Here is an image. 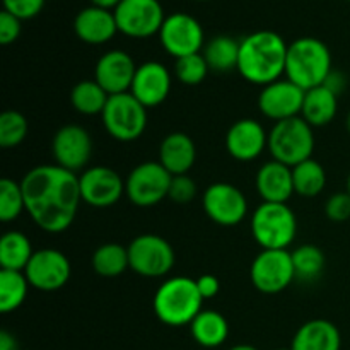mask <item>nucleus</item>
I'll return each instance as SVG.
<instances>
[{
    "label": "nucleus",
    "mask_w": 350,
    "mask_h": 350,
    "mask_svg": "<svg viewBox=\"0 0 350 350\" xmlns=\"http://www.w3.org/2000/svg\"><path fill=\"white\" fill-rule=\"evenodd\" d=\"M26 211L38 228L50 234L67 231L81 205L79 176L58 164H43L21 181Z\"/></svg>",
    "instance_id": "nucleus-1"
},
{
    "label": "nucleus",
    "mask_w": 350,
    "mask_h": 350,
    "mask_svg": "<svg viewBox=\"0 0 350 350\" xmlns=\"http://www.w3.org/2000/svg\"><path fill=\"white\" fill-rule=\"evenodd\" d=\"M287 48L280 34L255 31L239 41L238 72L250 84L265 88L286 75Z\"/></svg>",
    "instance_id": "nucleus-2"
},
{
    "label": "nucleus",
    "mask_w": 350,
    "mask_h": 350,
    "mask_svg": "<svg viewBox=\"0 0 350 350\" xmlns=\"http://www.w3.org/2000/svg\"><path fill=\"white\" fill-rule=\"evenodd\" d=\"M332 72V53L318 38H297L287 48L286 79L303 91L323 85Z\"/></svg>",
    "instance_id": "nucleus-3"
},
{
    "label": "nucleus",
    "mask_w": 350,
    "mask_h": 350,
    "mask_svg": "<svg viewBox=\"0 0 350 350\" xmlns=\"http://www.w3.org/2000/svg\"><path fill=\"white\" fill-rule=\"evenodd\" d=\"M204 297L197 280L190 277H171L164 280L154 294L152 308L161 323L167 327L190 325L202 311Z\"/></svg>",
    "instance_id": "nucleus-4"
},
{
    "label": "nucleus",
    "mask_w": 350,
    "mask_h": 350,
    "mask_svg": "<svg viewBox=\"0 0 350 350\" xmlns=\"http://www.w3.org/2000/svg\"><path fill=\"white\" fill-rule=\"evenodd\" d=\"M273 161L294 167L311 159L314 149L313 126L301 116L277 122L269 132V147Z\"/></svg>",
    "instance_id": "nucleus-5"
},
{
    "label": "nucleus",
    "mask_w": 350,
    "mask_h": 350,
    "mask_svg": "<svg viewBox=\"0 0 350 350\" xmlns=\"http://www.w3.org/2000/svg\"><path fill=\"white\" fill-rule=\"evenodd\" d=\"M252 234L262 250H287L296 239L297 219L287 204L263 202L252 215Z\"/></svg>",
    "instance_id": "nucleus-6"
},
{
    "label": "nucleus",
    "mask_w": 350,
    "mask_h": 350,
    "mask_svg": "<svg viewBox=\"0 0 350 350\" xmlns=\"http://www.w3.org/2000/svg\"><path fill=\"white\" fill-rule=\"evenodd\" d=\"M101 118L106 132L118 142H133L147 129V108L132 92L109 96Z\"/></svg>",
    "instance_id": "nucleus-7"
},
{
    "label": "nucleus",
    "mask_w": 350,
    "mask_h": 350,
    "mask_svg": "<svg viewBox=\"0 0 350 350\" xmlns=\"http://www.w3.org/2000/svg\"><path fill=\"white\" fill-rule=\"evenodd\" d=\"M173 174L159 161H146L130 171L125 193L137 207H154L170 195Z\"/></svg>",
    "instance_id": "nucleus-8"
},
{
    "label": "nucleus",
    "mask_w": 350,
    "mask_h": 350,
    "mask_svg": "<svg viewBox=\"0 0 350 350\" xmlns=\"http://www.w3.org/2000/svg\"><path fill=\"white\" fill-rule=\"evenodd\" d=\"M130 269L137 275L159 279L174 267V250L157 234H140L129 245Z\"/></svg>",
    "instance_id": "nucleus-9"
},
{
    "label": "nucleus",
    "mask_w": 350,
    "mask_h": 350,
    "mask_svg": "<svg viewBox=\"0 0 350 350\" xmlns=\"http://www.w3.org/2000/svg\"><path fill=\"white\" fill-rule=\"evenodd\" d=\"M250 279L260 293H282L296 279L293 255L287 250H262L253 260Z\"/></svg>",
    "instance_id": "nucleus-10"
},
{
    "label": "nucleus",
    "mask_w": 350,
    "mask_h": 350,
    "mask_svg": "<svg viewBox=\"0 0 350 350\" xmlns=\"http://www.w3.org/2000/svg\"><path fill=\"white\" fill-rule=\"evenodd\" d=\"M113 12L120 33L135 40L159 34L166 19L159 0H122Z\"/></svg>",
    "instance_id": "nucleus-11"
},
{
    "label": "nucleus",
    "mask_w": 350,
    "mask_h": 350,
    "mask_svg": "<svg viewBox=\"0 0 350 350\" xmlns=\"http://www.w3.org/2000/svg\"><path fill=\"white\" fill-rule=\"evenodd\" d=\"M159 40L164 50L174 58L202 53L205 46L204 27L187 12H174L166 16L159 31Z\"/></svg>",
    "instance_id": "nucleus-12"
},
{
    "label": "nucleus",
    "mask_w": 350,
    "mask_h": 350,
    "mask_svg": "<svg viewBox=\"0 0 350 350\" xmlns=\"http://www.w3.org/2000/svg\"><path fill=\"white\" fill-rule=\"evenodd\" d=\"M202 204L208 219L226 228L238 226L239 222L245 221L248 212V200L245 193L238 187L224 181L211 185L205 190Z\"/></svg>",
    "instance_id": "nucleus-13"
},
{
    "label": "nucleus",
    "mask_w": 350,
    "mask_h": 350,
    "mask_svg": "<svg viewBox=\"0 0 350 350\" xmlns=\"http://www.w3.org/2000/svg\"><path fill=\"white\" fill-rule=\"evenodd\" d=\"M31 287L43 293H53L68 282L72 273L70 262L58 250H40L34 252L33 258L24 270Z\"/></svg>",
    "instance_id": "nucleus-14"
},
{
    "label": "nucleus",
    "mask_w": 350,
    "mask_h": 350,
    "mask_svg": "<svg viewBox=\"0 0 350 350\" xmlns=\"http://www.w3.org/2000/svg\"><path fill=\"white\" fill-rule=\"evenodd\" d=\"M81 197L84 204L96 208H108L118 204L125 193V183L115 170L94 166L79 176Z\"/></svg>",
    "instance_id": "nucleus-15"
},
{
    "label": "nucleus",
    "mask_w": 350,
    "mask_h": 350,
    "mask_svg": "<svg viewBox=\"0 0 350 350\" xmlns=\"http://www.w3.org/2000/svg\"><path fill=\"white\" fill-rule=\"evenodd\" d=\"M304 92L306 91H303L289 79H279L262 89L258 96V108L263 116L273 120L275 123L296 118L303 109Z\"/></svg>",
    "instance_id": "nucleus-16"
},
{
    "label": "nucleus",
    "mask_w": 350,
    "mask_h": 350,
    "mask_svg": "<svg viewBox=\"0 0 350 350\" xmlns=\"http://www.w3.org/2000/svg\"><path fill=\"white\" fill-rule=\"evenodd\" d=\"M51 152L58 166L77 173L88 166L92 156V140L85 129L79 125H65L55 133Z\"/></svg>",
    "instance_id": "nucleus-17"
},
{
    "label": "nucleus",
    "mask_w": 350,
    "mask_h": 350,
    "mask_svg": "<svg viewBox=\"0 0 350 350\" xmlns=\"http://www.w3.org/2000/svg\"><path fill=\"white\" fill-rule=\"evenodd\" d=\"M137 65L133 58L123 50H109L98 60L94 68V81L109 96L130 92Z\"/></svg>",
    "instance_id": "nucleus-18"
},
{
    "label": "nucleus",
    "mask_w": 350,
    "mask_h": 350,
    "mask_svg": "<svg viewBox=\"0 0 350 350\" xmlns=\"http://www.w3.org/2000/svg\"><path fill=\"white\" fill-rule=\"evenodd\" d=\"M269 147V133L262 123L253 118H243L232 123L226 133V150L241 163L256 159Z\"/></svg>",
    "instance_id": "nucleus-19"
},
{
    "label": "nucleus",
    "mask_w": 350,
    "mask_h": 350,
    "mask_svg": "<svg viewBox=\"0 0 350 350\" xmlns=\"http://www.w3.org/2000/svg\"><path fill=\"white\" fill-rule=\"evenodd\" d=\"M171 91V74L161 62H144L137 67L130 92L146 106L156 108L166 101Z\"/></svg>",
    "instance_id": "nucleus-20"
},
{
    "label": "nucleus",
    "mask_w": 350,
    "mask_h": 350,
    "mask_svg": "<svg viewBox=\"0 0 350 350\" xmlns=\"http://www.w3.org/2000/svg\"><path fill=\"white\" fill-rule=\"evenodd\" d=\"M74 31L88 44H105L118 33L115 12L101 7L89 5L79 10L74 19Z\"/></svg>",
    "instance_id": "nucleus-21"
},
{
    "label": "nucleus",
    "mask_w": 350,
    "mask_h": 350,
    "mask_svg": "<svg viewBox=\"0 0 350 350\" xmlns=\"http://www.w3.org/2000/svg\"><path fill=\"white\" fill-rule=\"evenodd\" d=\"M256 191L263 202L270 204H287L294 191L293 167L277 161L265 163L256 173Z\"/></svg>",
    "instance_id": "nucleus-22"
},
{
    "label": "nucleus",
    "mask_w": 350,
    "mask_h": 350,
    "mask_svg": "<svg viewBox=\"0 0 350 350\" xmlns=\"http://www.w3.org/2000/svg\"><path fill=\"white\" fill-rule=\"evenodd\" d=\"M197 159V147L190 135L183 132H173L164 137L159 147V163L173 176L187 174Z\"/></svg>",
    "instance_id": "nucleus-23"
},
{
    "label": "nucleus",
    "mask_w": 350,
    "mask_h": 350,
    "mask_svg": "<svg viewBox=\"0 0 350 350\" xmlns=\"http://www.w3.org/2000/svg\"><path fill=\"white\" fill-rule=\"evenodd\" d=\"M338 328L328 320H311L296 332L291 350H340Z\"/></svg>",
    "instance_id": "nucleus-24"
},
{
    "label": "nucleus",
    "mask_w": 350,
    "mask_h": 350,
    "mask_svg": "<svg viewBox=\"0 0 350 350\" xmlns=\"http://www.w3.org/2000/svg\"><path fill=\"white\" fill-rule=\"evenodd\" d=\"M338 109V94L327 85H318L304 92L301 118L306 120L313 129L325 126L334 122Z\"/></svg>",
    "instance_id": "nucleus-25"
},
{
    "label": "nucleus",
    "mask_w": 350,
    "mask_h": 350,
    "mask_svg": "<svg viewBox=\"0 0 350 350\" xmlns=\"http://www.w3.org/2000/svg\"><path fill=\"white\" fill-rule=\"evenodd\" d=\"M193 340L205 349H215L228 340V320L219 311L202 310L190 323Z\"/></svg>",
    "instance_id": "nucleus-26"
},
{
    "label": "nucleus",
    "mask_w": 350,
    "mask_h": 350,
    "mask_svg": "<svg viewBox=\"0 0 350 350\" xmlns=\"http://www.w3.org/2000/svg\"><path fill=\"white\" fill-rule=\"evenodd\" d=\"M33 255V246L24 232L9 231L0 239V267L3 270L24 272Z\"/></svg>",
    "instance_id": "nucleus-27"
},
{
    "label": "nucleus",
    "mask_w": 350,
    "mask_h": 350,
    "mask_svg": "<svg viewBox=\"0 0 350 350\" xmlns=\"http://www.w3.org/2000/svg\"><path fill=\"white\" fill-rule=\"evenodd\" d=\"M202 55L205 57L211 70L229 72L232 68H238L239 41L226 34L214 36L205 43Z\"/></svg>",
    "instance_id": "nucleus-28"
},
{
    "label": "nucleus",
    "mask_w": 350,
    "mask_h": 350,
    "mask_svg": "<svg viewBox=\"0 0 350 350\" xmlns=\"http://www.w3.org/2000/svg\"><path fill=\"white\" fill-rule=\"evenodd\" d=\"M91 265L98 275L106 279L122 275L126 269H130L129 250L118 243H105L92 253Z\"/></svg>",
    "instance_id": "nucleus-29"
},
{
    "label": "nucleus",
    "mask_w": 350,
    "mask_h": 350,
    "mask_svg": "<svg viewBox=\"0 0 350 350\" xmlns=\"http://www.w3.org/2000/svg\"><path fill=\"white\" fill-rule=\"evenodd\" d=\"M109 94L96 81H81L70 92V103L81 115H101L106 108Z\"/></svg>",
    "instance_id": "nucleus-30"
},
{
    "label": "nucleus",
    "mask_w": 350,
    "mask_h": 350,
    "mask_svg": "<svg viewBox=\"0 0 350 350\" xmlns=\"http://www.w3.org/2000/svg\"><path fill=\"white\" fill-rule=\"evenodd\" d=\"M294 191L301 197H318L327 187L325 167L313 157L293 167Z\"/></svg>",
    "instance_id": "nucleus-31"
},
{
    "label": "nucleus",
    "mask_w": 350,
    "mask_h": 350,
    "mask_svg": "<svg viewBox=\"0 0 350 350\" xmlns=\"http://www.w3.org/2000/svg\"><path fill=\"white\" fill-rule=\"evenodd\" d=\"M27 289L29 282L26 273L17 270H0V311L7 314L23 306Z\"/></svg>",
    "instance_id": "nucleus-32"
},
{
    "label": "nucleus",
    "mask_w": 350,
    "mask_h": 350,
    "mask_svg": "<svg viewBox=\"0 0 350 350\" xmlns=\"http://www.w3.org/2000/svg\"><path fill=\"white\" fill-rule=\"evenodd\" d=\"M294 272L296 279L301 280H314L321 275L325 269V255L318 246L314 245H303L293 253Z\"/></svg>",
    "instance_id": "nucleus-33"
},
{
    "label": "nucleus",
    "mask_w": 350,
    "mask_h": 350,
    "mask_svg": "<svg viewBox=\"0 0 350 350\" xmlns=\"http://www.w3.org/2000/svg\"><path fill=\"white\" fill-rule=\"evenodd\" d=\"M26 211L23 187L10 178L0 180V221L12 222Z\"/></svg>",
    "instance_id": "nucleus-34"
},
{
    "label": "nucleus",
    "mask_w": 350,
    "mask_h": 350,
    "mask_svg": "<svg viewBox=\"0 0 350 350\" xmlns=\"http://www.w3.org/2000/svg\"><path fill=\"white\" fill-rule=\"evenodd\" d=\"M27 120L23 113L14 111H3L0 115V146L3 149H10V147H16L26 139L27 135Z\"/></svg>",
    "instance_id": "nucleus-35"
},
{
    "label": "nucleus",
    "mask_w": 350,
    "mask_h": 350,
    "mask_svg": "<svg viewBox=\"0 0 350 350\" xmlns=\"http://www.w3.org/2000/svg\"><path fill=\"white\" fill-rule=\"evenodd\" d=\"M208 65L202 53L187 55V57L176 58L174 64V74L178 81L185 85H198L205 81L208 74Z\"/></svg>",
    "instance_id": "nucleus-36"
},
{
    "label": "nucleus",
    "mask_w": 350,
    "mask_h": 350,
    "mask_svg": "<svg viewBox=\"0 0 350 350\" xmlns=\"http://www.w3.org/2000/svg\"><path fill=\"white\" fill-rule=\"evenodd\" d=\"M197 195V183L191 180L188 174H180V176H173L170 187V195L167 198L174 202V204H190Z\"/></svg>",
    "instance_id": "nucleus-37"
},
{
    "label": "nucleus",
    "mask_w": 350,
    "mask_h": 350,
    "mask_svg": "<svg viewBox=\"0 0 350 350\" xmlns=\"http://www.w3.org/2000/svg\"><path fill=\"white\" fill-rule=\"evenodd\" d=\"M3 10L16 16L17 19H33L41 12L44 0H2Z\"/></svg>",
    "instance_id": "nucleus-38"
},
{
    "label": "nucleus",
    "mask_w": 350,
    "mask_h": 350,
    "mask_svg": "<svg viewBox=\"0 0 350 350\" xmlns=\"http://www.w3.org/2000/svg\"><path fill=\"white\" fill-rule=\"evenodd\" d=\"M325 214L334 222H345L350 219V195L349 191L332 195L325 205Z\"/></svg>",
    "instance_id": "nucleus-39"
},
{
    "label": "nucleus",
    "mask_w": 350,
    "mask_h": 350,
    "mask_svg": "<svg viewBox=\"0 0 350 350\" xmlns=\"http://www.w3.org/2000/svg\"><path fill=\"white\" fill-rule=\"evenodd\" d=\"M21 34V19L12 16L7 10L0 12V44L7 46V44L14 43Z\"/></svg>",
    "instance_id": "nucleus-40"
},
{
    "label": "nucleus",
    "mask_w": 350,
    "mask_h": 350,
    "mask_svg": "<svg viewBox=\"0 0 350 350\" xmlns=\"http://www.w3.org/2000/svg\"><path fill=\"white\" fill-rule=\"evenodd\" d=\"M197 287L205 301V299H212V297L217 296L219 291H221V282H219V279L215 275L205 273V275L198 277L197 279Z\"/></svg>",
    "instance_id": "nucleus-41"
},
{
    "label": "nucleus",
    "mask_w": 350,
    "mask_h": 350,
    "mask_svg": "<svg viewBox=\"0 0 350 350\" xmlns=\"http://www.w3.org/2000/svg\"><path fill=\"white\" fill-rule=\"evenodd\" d=\"M344 84H345L344 77H342L338 72H332V74L328 75L327 81H325V85L330 88L335 94H340V91H344Z\"/></svg>",
    "instance_id": "nucleus-42"
},
{
    "label": "nucleus",
    "mask_w": 350,
    "mask_h": 350,
    "mask_svg": "<svg viewBox=\"0 0 350 350\" xmlns=\"http://www.w3.org/2000/svg\"><path fill=\"white\" fill-rule=\"evenodd\" d=\"M0 350H19L17 340L9 332H0Z\"/></svg>",
    "instance_id": "nucleus-43"
},
{
    "label": "nucleus",
    "mask_w": 350,
    "mask_h": 350,
    "mask_svg": "<svg viewBox=\"0 0 350 350\" xmlns=\"http://www.w3.org/2000/svg\"><path fill=\"white\" fill-rule=\"evenodd\" d=\"M120 2H122V0H91L92 5L101 7V9H108V10H115Z\"/></svg>",
    "instance_id": "nucleus-44"
},
{
    "label": "nucleus",
    "mask_w": 350,
    "mask_h": 350,
    "mask_svg": "<svg viewBox=\"0 0 350 350\" xmlns=\"http://www.w3.org/2000/svg\"><path fill=\"white\" fill-rule=\"evenodd\" d=\"M229 350H258V349L248 344H239V345H234V347H231Z\"/></svg>",
    "instance_id": "nucleus-45"
},
{
    "label": "nucleus",
    "mask_w": 350,
    "mask_h": 350,
    "mask_svg": "<svg viewBox=\"0 0 350 350\" xmlns=\"http://www.w3.org/2000/svg\"><path fill=\"white\" fill-rule=\"evenodd\" d=\"M347 132H349V135H350V111H349V115H347Z\"/></svg>",
    "instance_id": "nucleus-46"
},
{
    "label": "nucleus",
    "mask_w": 350,
    "mask_h": 350,
    "mask_svg": "<svg viewBox=\"0 0 350 350\" xmlns=\"http://www.w3.org/2000/svg\"><path fill=\"white\" fill-rule=\"evenodd\" d=\"M347 191H349V195H350V173H349V178H347Z\"/></svg>",
    "instance_id": "nucleus-47"
},
{
    "label": "nucleus",
    "mask_w": 350,
    "mask_h": 350,
    "mask_svg": "<svg viewBox=\"0 0 350 350\" xmlns=\"http://www.w3.org/2000/svg\"><path fill=\"white\" fill-rule=\"evenodd\" d=\"M197 2H207V0H197Z\"/></svg>",
    "instance_id": "nucleus-48"
},
{
    "label": "nucleus",
    "mask_w": 350,
    "mask_h": 350,
    "mask_svg": "<svg viewBox=\"0 0 350 350\" xmlns=\"http://www.w3.org/2000/svg\"><path fill=\"white\" fill-rule=\"evenodd\" d=\"M275 350H291V349H275Z\"/></svg>",
    "instance_id": "nucleus-49"
},
{
    "label": "nucleus",
    "mask_w": 350,
    "mask_h": 350,
    "mask_svg": "<svg viewBox=\"0 0 350 350\" xmlns=\"http://www.w3.org/2000/svg\"><path fill=\"white\" fill-rule=\"evenodd\" d=\"M349 2H350V0H349Z\"/></svg>",
    "instance_id": "nucleus-50"
}]
</instances>
